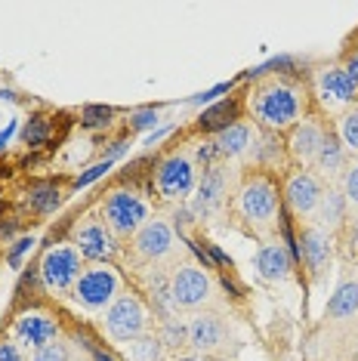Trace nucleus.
<instances>
[{"label":"nucleus","mask_w":358,"mask_h":361,"mask_svg":"<svg viewBox=\"0 0 358 361\" xmlns=\"http://www.w3.org/2000/svg\"><path fill=\"white\" fill-rule=\"evenodd\" d=\"M250 111H254L257 124L266 130H288L303 121L306 99L300 87L288 80H268L250 96Z\"/></svg>","instance_id":"f257e3e1"},{"label":"nucleus","mask_w":358,"mask_h":361,"mask_svg":"<svg viewBox=\"0 0 358 361\" xmlns=\"http://www.w3.org/2000/svg\"><path fill=\"white\" fill-rule=\"evenodd\" d=\"M235 210L247 226L272 228L281 219V198L278 188L268 176H250L235 195Z\"/></svg>","instance_id":"f03ea898"},{"label":"nucleus","mask_w":358,"mask_h":361,"mask_svg":"<svg viewBox=\"0 0 358 361\" xmlns=\"http://www.w3.org/2000/svg\"><path fill=\"white\" fill-rule=\"evenodd\" d=\"M102 219L115 238H130L149 223V204L142 195L130 192V188H118L102 201Z\"/></svg>","instance_id":"7ed1b4c3"},{"label":"nucleus","mask_w":358,"mask_h":361,"mask_svg":"<svg viewBox=\"0 0 358 361\" xmlns=\"http://www.w3.org/2000/svg\"><path fill=\"white\" fill-rule=\"evenodd\" d=\"M75 300L87 312H105L121 297V278L115 275V269H109L105 262H93L80 272L75 284Z\"/></svg>","instance_id":"20e7f679"},{"label":"nucleus","mask_w":358,"mask_h":361,"mask_svg":"<svg viewBox=\"0 0 358 361\" xmlns=\"http://www.w3.org/2000/svg\"><path fill=\"white\" fill-rule=\"evenodd\" d=\"M102 324H105V334L115 343H130V340L145 336V331H149V312H145L140 297L121 293V297L102 312Z\"/></svg>","instance_id":"39448f33"},{"label":"nucleus","mask_w":358,"mask_h":361,"mask_svg":"<svg viewBox=\"0 0 358 361\" xmlns=\"http://www.w3.org/2000/svg\"><path fill=\"white\" fill-rule=\"evenodd\" d=\"M154 185H158L161 198L167 201H185L195 195L198 188V164L189 154L176 152L158 164V173H154Z\"/></svg>","instance_id":"423d86ee"},{"label":"nucleus","mask_w":358,"mask_h":361,"mask_svg":"<svg viewBox=\"0 0 358 361\" xmlns=\"http://www.w3.org/2000/svg\"><path fill=\"white\" fill-rule=\"evenodd\" d=\"M84 272L80 266V253L68 244H59V247H50L40 259V281H44L47 290L53 293H65V290H75L78 278Z\"/></svg>","instance_id":"0eeeda50"},{"label":"nucleus","mask_w":358,"mask_h":361,"mask_svg":"<svg viewBox=\"0 0 358 361\" xmlns=\"http://www.w3.org/2000/svg\"><path fill=\"white\" fill-rule=\"evenodd\" d=\"M167 281H170V297H173L176 309H201L214 300V281H210V275L201 266L185 262V266L173 269V275Z\"/></svg>","instance_id":"6e6552de"},{"label":"nucleus","mask_w":358,"mask_h":361,"mask_svg":"<svg viewBox=\"0 0 358 361\" xmlns=\"http://www.w3.org/2000/svg\"><path fill=\"white\" fill-rule=\"evenodd\" d=\"M185 340L198 355H210V352H219L229 343V324L216 312H198L185 324Z\"/></svg>","instance_id":"1a4fd4ad"},{"label":"nucleus","mask_w":358,"mask_h":361,"mask_svg":"<svg viewBox=\"0 0 358 361\" xmlns=\"http://www.w3.org/2000/svg\"><path fill=\"white\" fill-rule=\"evenodd\" d=\"M173 247H176V235H173V228H170V223H164V219H149V223L133 235V250H136L140 259L161 262L173 253Z\"/></svg>","instance_id":"9d476101"},{"label":"nucleus","mask_w":358,"mask_h":361,"mask_svg":"<svg viewBox=\"0 0 358 361\" xmlns=\"http://www.w3.org/2000/svg\"><path fill=\"white\" fill-rule=\"evenodd\" d=\"M321 192H324V185L312 170H297V173H290L288 183H284V201H288V207L294 210L297 216H312L321 201Z\"/></svg>","instance_id":"9b49d317"},{"label":"nucleus","mask_w":358,"mask_h":361,"mask_svg":"<svg viewBox=\"0 0 358 361\" xmlns=\"http://www.w3.org/2000/svg\"><path fill=\"white\" fill-rule=\"evenodd\" d=\"M75 250L80 253V259L109 262L115 257L118 244H115V235L109 232L105 223H99V219H87V223L78 226V232H75Z\"/></svg>","instance_id":"f8f14e48"},{"label":"nucleus","mask_w":358,"mask_h":361,"mask_svg":"<svg viewBox=\"0 0 358 361\" xmlns=\"http://www.w3.org/2000/svg\"><path fill=\"white\" fill-rule=\"evenodd\" d=\"M254 269L257 275L268 284H284L290 275H294V257H290L288 244L281 241H268L257 250L254 257Z\"/></svg>","instance_id":"ddd939ff"},{"label":"nucleus","mask_w":358,"mask_h":361,"mask_svg":"<svg viewBox=\"0 0 358 361\" xmlns=\"http://www.w3.org/2000/svg\"><path fill=\"white\" fill-rule=\"evenodd\" d=\"M315 90H319L324 105H352L358 99V80L346 71V65L324 68L315 80Z\"/></svg>","instance_id":"4468645a"},{"label":"nucleus","mask_w":358,"mask_h":361,"mask_svg":"<svg viewBox=\"0 0 358 361\" xmlns=\"http://www.w3.org/2000/svg\"><path fill=\"white\" fill-rule=\"evenodd\" d=\"M226 195H229V183H226V170L223 167H207L204 176L198 179V188L192 195V210L198 216H210L226 204Z\"/></svg>","instance_id":"2eb2a0df"},{"label":"nucleus","mask_w":358,"mask_h":361,"mask_svg":"<svg viewBox=\"0 0 358 361\" xmlns=\"http://www.w3.org/2000/svg\"><path fill=\"white\" fill-rule=\"evenodd\" d=\"M13 334L22 346L37 352V349H44L47 343H53L56 336H59V324H56L47 312H25V315L16 318Z\"/></svg>","instance_id":"dca6fc26"},{"label":"nucleus","mask_w":358,"mask_h":361,"mask_svg":"<svg viewBox=\"0 0 358 361\" xmlns=\"http://www.w3.org/2000/svg\"><path fill=\"white\" fill-rule=\"evenodd\" d=\"M300 257H303V266L312 278H321L328 272L331 259H333V244L331 235L321 232V228L309 226L303 235H300Z\"/></svg>","instance_id":"f3484780"},{"label":"nucleus","mask_w":358,"mask_h":361,"mask_svg":"<svg viewBox=\"0 0 358 361\" xmlns=\"http://www.w3.org/2000/svg\"><path fill=\"white\" fill-rule=\"evenodd\" d=\"M324 139H328V130H324L319 121H300L294 127V133H290V142H288L290 154H294L300 164H315Z\"/></svg>","instance_id":"a211bd4d"},{"label":"nucleus","mask_w":358,"mask_h":361,"mask_svg":"<svg viewBox=\"0 0 358 361\" xmlns=\"http://www.w3.org/2000/svg\"><path fill=\"white\" fill-rule=\"evenodd\" d=\"M254 142H257V133L250 124H244V121H235L226 130H219L216 139H214V149L219 158H244L247 152H254Z\"/></svg>","instance_id":"6ab92c4d"},{"label":"nucleus","mask_w":358,"mask_h":361,"mask_svg":"<svg viewBox=\"0 0 358 361\" xmlns=\"http://www.w3.org/2000/svg\"><path fill=\"white\" fill-rule=\"evenodd\" d=\"M346 210H349V204L343 198V192H340L337 185H328L321 192V201H319V207H315V228H321V232H333V228H340L343 226V219H346Z\"/></svg>","instance_id":"aec40b11"},{"label":"nucleus","mask_w":358,"mask_h":361,"mask_svg":"<svg viewBox=\"0 0 358 361\" xmlns=\"http://www.w3.org/2000/svg\"><path fill=\"white\" fill-rule=\"evenodd\" d=\"M315 170H319L321 176H340L346 173V149L340 145V139L328 133V139H324V145L319 149V158H315L312 164Z\"/></svg>","instance_id":"412c9836"},{"label":"nucleus","mask_w":358,"mask_h":361,"mask_svg":"<svg viewBox=\"0 0 358 361\" xmlns=\"http://www.w3.org/2000/svg\"><path fill=\"white\" fill-rule=\"evenodd\" d=\"M328 318H352L358 312V281H343L333 290V297L328 300Z\"/></svg>","instance_id":"4be33fe9"},{"label":"nucleus","mask_w":358,"mask_h":361,"mask_svg":"<svg viewBox=\"0 0 358 361\" xmlns=\"http://www.w3.org/2000/svg\"><path fill=\"white\" fill-rule=\"evenodd\" d=\"M124 355L130 361H164V346H161L158 336H140V340H130L124 346Z\"/></svg>","instance_id":"5701e85b"},{"label":"nucleus","mask_w":358,"mask_h":361,"mask_svg":"<svg viewBox=\"0 0 358 361\" xmlns=\"http://www.w3.org/2000/svg\"><path fill=\"white\" fill-rule=\"evenodd\" d=\"M337 139L346 149V154H358V105L337 121Z\"/></svg>","instance_id":"b1692460"},{"label":"nucleus","mask_w":358,"mask_h":361,"mask_svg":"<svg viewBox=\"0 0 358 361\" xmlns=\"http://www.w3.org/2000/svg\"><path fill=\"white\" fill-rule=\"evenodd\" d=\"M158 340H161V346H170V349L189 346V340H185V324H179L176 318L164 322V327H161V334H158Z\"/></svg>","instance_id":"393cba45"},{"label":"nucleus","mask_w":358,"mask_h":361,"mask_svg":"<svg viewBox=\"0 0 358 361\" xmlns=\"http://www.w3.org/2000/svg\"><path fill=\"white\" fill-rule=\"evenodd\" d=\"M232 114H235V102H219L216 109H210L204 118H201V124H204L207 130H216V127L226 130L229 124H235V121H229Z\"/></svg>","instance_id":"a878e982"},{"label":"nucleus","mask_w":358,"mask_h":361,"mask_svg":"<svg viewBox=\"0 0 358 361\" xmlns=\"http://www.w3.org/2000/svg\"><path fill=\"white\" fill-rule=\"evenodd\" d=\"M31 207L40 210V213H50L59 207V188L56 185H37L31 192Z\"/></svg>","instance_id":"bb28decb"},{"label":"nucleus","mask_w":358,"mask_h":361,"mask_svg":"<svg viewBox=\"0 0 358 361\" xmlns=\"http://www.w3.org/2000/svg\"><path fill=\"white\" fill-rule=\"evenodd\" d=\"M340 192H343L346 204L352 210H358V164H352V167H346L343 173V185H340Z\"/></svg>","instance_id":"cd10ccee"},{"label":"nucleus","mask_w":358,"mask_h":361,"mask_svg":"<svg viewBox=\"0 0 358 361\" xmlns=\"http://www.w3.org/2000/svg\"><path fill=\"white\" fill-rule=\"evenodd\" d=\"M31 361H68V349H65V343L53 340V343H47L44 349H37L35 355H31Z\"/></svg>","instance_id":"c85d7f7f"},{"label":"nucleus","mask_w":358,"mask_h":361,"mask_svg":"<svg viewBox=\"0 0 358 361\" xmlns=\"http://www.w3.org/2000/svg\"><path fill=\"white\" fill-rule=\"evenodd\" d=\"M47 133H50V127H47L44 118H31L25 124V130H22V136H25L28 145H40L47 139Z\"/></svg>","instance_id":"c756f323"},{"label":"nucleus","mask_w":358,"mask_h":361,"mask_svg":"<svg viewBox=\"0 0 358 361\" xmlns=\"http://www.w3.org/2000/svg\"><path fill=\"white\" fill-rule=\"evenodd\" d=\"M31 247H35V238H19L16 247L10 250V266H19L22 257H25V250H31Z\"/></svg>","instance_id":"7c9ffc66"},{"label":"nucleus","mask_w":358,"mask_h":361,"mask_svg":"<svg viewBox=\"0 0 358 361\" xmlns=\"http://www.w3.org/2000/svg\"><path fill=\"white\" fill-rule=\"evenodd\" d=\"M84 118H87V124H90V127H102V124H109L111 109H87V111H84Z\"/></svg>","instance_id":"2f4dec72"},{"label":"nucleus","mask_w":358,"mask_h":361,"mask_svg":"<svg viewBox=\"0 0 358 361\" xmlns=\"http://www.w3.org/2000/svg\"><path fill=\"white\" fill-rule=\"evenodd\" d=\"M0 361H22V352L16 343H0Z\"/></svg>","instance_id":"473e14b6"},{"label":"nucleus","mask_w":358,"mask_h":361,"mask_svg":"<svg viewBox=\"0 0 358 361\" xmlns=\"http://www.w3.org/2000/svg\"><path fill=\"white\" fill-rule=\"evenodd\" d=\"M154 121H158V114H154V111H140V114H136L133 124H136V127H152Z\"/></svg>","instance_id":"72a5a7b5"},{"label":"nucleus","mask_w":358,"mask_h":361,"mask_svg":"<svg viewBox=\"0 0 358 361\" xmlns=\"http://www.w3.org/2000/svg\"><path fill=\"white\" fill-rule=\"evenodd\" d=\"M346 71H349V75H352V78L358 80V50H355L352 56H349V62H346Z\"/></svg>","instance_id":"f704fd0d"},{"label":"nucleus","mask_w":358,"mask_h":361,"mask_svg":"<svg viewBox=\"0 0 358 361\" xmlns=\"http://www.w3.org/2000/svg\"><path fill=\"white\" fill-rule=\"evenodd\" d=\"M183 361H207L204 355H189V358H183Z\"/></svg>","instance_id":"c9c22d12"}]
</instances>
